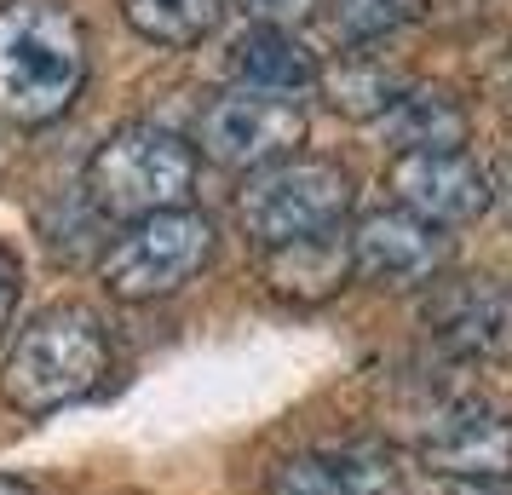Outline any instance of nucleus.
<instances>
[{
  "mask_svg": "<svg viewBox=\"0 0 512 495\" xmlns=\"http://www.w3.org/2000/svg\"><path fill=\"white\" fill-rule=\"evenodd\" d=\"M87 87V29L64 0L0 6V116L18 127L58 121Z\"/></svg>",
  "mask_w": 512,
  "mask_h": 495,
  "instance_id": "f257e3e1",
  "label": "nucleus"
},
{
  "mask_svg": "<svg viewBox=\"0 0 512 495\" xmlns=\"http://www.w3.org/2000/svg\"><path fill=\"white\" fill-rule=\"evenodd\" d=\"M110 375V340L87 306L41 311L0 369V398L18 415H52L70 409Z\"/></svg>",
  "mask_w": 512,
  "mask_h": 495,
  "instance_id": "f03ea898",
  "label": "nucleus"
},
{
  "mask_svg": "<svg viewBox=\"0 0 512 495\" xmlns=\"http://www.w3.org/2000/svg\"><path fill=\"white\" fill-rule=\"evenodd\" d=\"M190 185H196V150L167 127H121L98 144L87 162V196L93 208L116 213V219H144V213L190 208Z\"/></svg>",
  "mask_w": 512,
  "mask_h": 495,
  "instance_id": "7ed1b4c3",
  "label": "nucleus"
},
{
  "mask_svg": "<svg viewBox=\"0 0 512 495\" xmlns=\"http://www.w3.org/2000/svg\"><path fill=\"white\" fill-rule=\"evenodd\" d=\"M346 213H351V173L328 156H282V162L248 173V185L236 196V219L259 248L340 231Z\"/></svg>",
  "mask_w": 512,
  "mask_h": 495,
  "instance_id": "20e7f679",
  "label": "nucleus"
},
{
  "mask_svg": "<svg viewBox=\"0 0 512 495\" xmlns=\"http://www.w3.org/2000/svg\"><path fill=\"white\" fill-rule=\"evenodd\" d=\"M213 248H219V236H213L208 213H196V208L144 213L104 254L98 283L110 288L116 300H162V294H179L185 283H196L208 271Z\"/></svg>",
  "mask_w": 512,
  "mask_h": 495,
  "instance_id": "39448f33",
  "label": "nucleus"
},
{
  "mask_svg": "<svg viewBox=\"0 0 512 495\" xmlns=\"http://www.w3.org/2000/svg\"><path fill=\"white\" fill-rule=\"evenodd\" d=\"M196 144H202L208 162L231 167V173H259L282 156H300L305 110L294 98L236 87V93H219L196 116Z\"/></svg>",
  "mask_w": 512,
  "mask_h": 495,
  "instance_id": "423d86ee",
  "label": "nucleus"
},
{
  "mask_svg": "<svg viewBox=\"0 0 512 495\" xmlns=\"http://www.w3.org/2000/svg\"><path fill=\"white\" fill-rule=\"evenodd\" d=\"M351 242V277L374 288H432L449 265V236L403 208L363 213Z\"/></svg>",
  "mask_w": 512,
  "mask_h": 495,
  "instance_id": "0eeeda50",
  "label": "nucleus"
},
{
  "mask_svg": "<svg viewBox=\"0 0 512 495\" xmlns=\"http://www.w3.org/2000/svg\"><path fill=\"white\" fill-rule=\"evenodd\" d=\"M386 185H392L397 208L426 219V225H472L478 213H489L495 202V173L484 162H472L466 150H420V156H397L392 173H386Z\"/></svg>",
  "mask_w": 512,
  "mask_h": 495,
  "instance_id": "6e6552de",
  "label": "nucleus"
},
{
  "mask_svg": "<svg viewBox=\"0 0 512 495\" xmlns=\"http://www.w3.org/2000/svg\"><path fill=\"white\" fill-rule=\"evenodd\" d=\"M426 329L438 346L472 363H512V283L501 277H449L432 283Z\"/></svg>",
  "mask_w": 512,
  "mask_h": 495,
  "instance_id": "1a4fd4ad",
  "label": "nucleus"
},
{
  "mask_svg": "<svg viewBox=\"0 0 512 495\" xmlns=\"http://www.w3.org/2000/svg\"><path fill=\"white\" fill-rule=\"evenodd\" d=\"M420 455H426L432 472H449V478H472V484L507 478L512 472V421H501L489 403H455L420 438Z\"/></svg>",
  "mask_w": 512,
  "mask_h": 495,
  "instance_id": "9d476101",
  "label": "nucleus"
},
{
  "mask_svg": "<svg viewBox=\"0 0 512 495\" xmlns=\"http://www.w3.org/2000/svg\"><path fill=\"white\" fill-rule=\"evenodd\" d=\"M380 144H392L397 156H420V150H461L472 121H466L461 98L443 93V87H403V93L374 116Z\"/></svg>",
  "mask_w": 512,
  "mask_h": 495,
  "instance_id": "9b49d317",
  "label": "nucleus"
},
{
  "mask_svg": "<svg viewBox=\"0 0 512 495\" xmlns=\"http://www.w3.org/2000/svg\"><path fill=\"white\" fill-rule=\"evenodd\" d=\"M231 75L254 93H277V98H294L305 87H317V52L305 47L294 29H271V24H248L242 35L231 41Z\"/></svg>",
  "mask_w": 512,
  "mask_h": 495,
  "instance_id": "f8f14e48",
  "label": "nucleus"
},
{
  "mask_svg": "<svg viewBox=\"0 0 512 495\" xmlns=\"http://www.w3.org/2000/svg\"><path fill=\"white\" fill-rule=\"evenodd\" d=\"M271 495H403V478L380 455H294L271 472Z\"/></svg>",
  "mask_w": 512,
  "mask_h": 495,
  "instance_id": "ddd939ff",
  "label": "nucleus"
},
{
  "mask_svg": "<svg viewBox=\"0 0 512 495\" xmlns=\"http://www.w3.org/2000/svg\"><path fill=\"white\" fill-rule=\"evenodd\" d=\"M265 277H271V288L288 294V300H323V294H334V288H346L351 242L340 231L305 236V242H282V248H271Z\"/></svg>",
  "mask_w": 512,
  "mask_h": 495,
  "instance_id": "4468645a",
  "label": "nucleus"
},
{
  "mask_svg": "<svg viewBox=\"0 0 512 495\" xmlns=\"http://www.w3.org/2000/svg\"><path fill=\"white\" fill-rule=\"evenodd\" d=\"M231 0H121V18L156 47H196L225 24Z\"/></svg>",
  "mask_w": 512,
  "mask_h": 495,
  "instance_id": "2eb2a0df",
  "label": "nucleus"
},
{
  "mask_svg": "<svg viewBox=\"0 0 512 495\" xmlns=\"http://www.w3.org/2000/svg\"><path fill=\"white\" fill-rule=\"evenodd\" d=\"M317 87L328 93V104H334V110L374 121L397 93H403V87H409V81H403V75H392V70H380V64H369V58H346L340 70L317 75Z\"/></svg>",
  "mask_w": 512,
  "mask_h": 495,
  "instance_id": "dca6fc26",
  "label": "nucleus"
},
{
  "mask_svg": "<svg viewBox=\"0 0 512 495\" xmlns=\"http://www.w3.org/2000/svg\"><path fill=\"white\" fill-rule=\"evenodd\" d=\"M420 12L426 0H328V24L351 47H369V41H386L397 29L420 24Z\"/></svg>",
  "mask_w": 512,
  "mask_h": 495,
  "instance_id": "f3484780",
  "label": "nucleus"
},
{
  "mask_svg": "<svg viewBox=\"0 0 512 495\" xmlns=\"http://www.w3.org/2000/svg\"><path fill=\"white\" fill-rule=\"evenodd\" d=\"M254 24H271V29H300L323 0H242Z\"/></svg>",
  "mask_w": 512,
  "mask_h": 495,
  "instance_id": "a211bd4d",
  "label": "nucleus"
},
{
  "mask_svg": "<svg viewBox=\"0 0 512 495\" xmlns=\"http://www.w3.org/2000/svg\"><path fill=\"white\" fill-rule=\"evenodd\" d=\"M18 294H24V265H18V254H12V248H0V329L12 323Z\"/></svg>",
  "mask_w": 512,
  "mask_h": 495,
  "instance_id": "6ab92c4d",
  "label": "nucleus"
},
{
  "mask_svg": "<svg viewBox=\"0 0 512 495\" xmlns=\"http://www.w3.org/2000/svg\"><path fill=\"white\" fill-rule=\"evenodd\" d=\"M495 202H501V208H507V219H512V167L495 179Z\"/></svg>",
  "mask_w": 512,
  "mask_h": 495,
  "instance_id": "aec40b11",
  "label": "nucleus"
},
{
  "mask_svg": "<svg viewBox=\"0 0 512 495\" xmlns=\"http://www.w3.org/2000/svg\"><path fill=\"white\" fill-rule=\"evenodd\" d=\"M0 495H35V490H29L24 478H0Z\"/></svg>",
  "mask_w": 512,
  "mask_h": 495,
  "instance_id": "412c9836",
  "label": "nucleus"
},
{
  "mask_svg": "<svg viewBox=\"0 0 512 495\" xmlns=\"http://www.w3.org/2000/svg\"><path fill=\"white\" fill-rule=\"evenodd\" d=\"M461 495H495V490H484V484H472V490H461Z\"/></svg>",
  "mask_w": 512,
  "mask_h": 495,
  "instance_id": "4be33fe9",
  "label": "nucleus"
}]
</instances>
